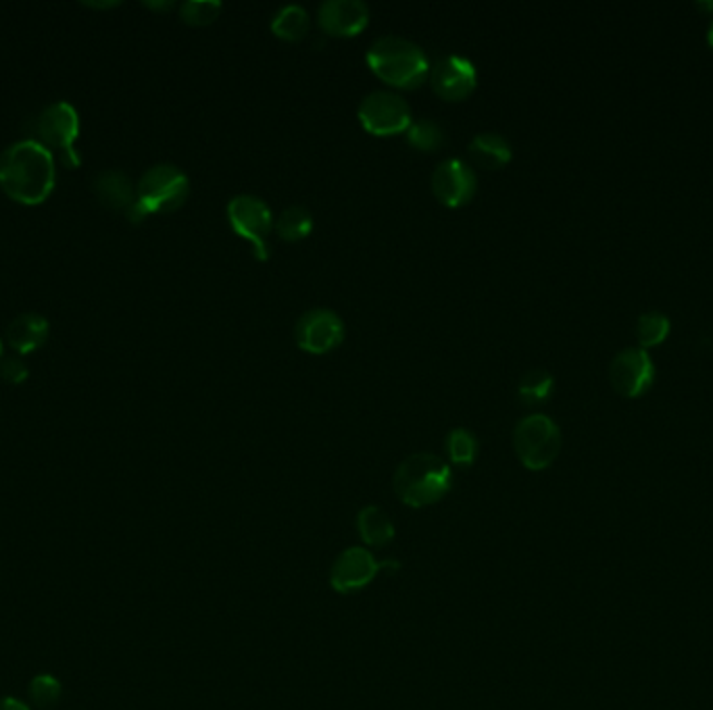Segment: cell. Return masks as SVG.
Masks as SVG:
<instances>
[{
	"label": "cell",
	"instance_id": "d6986e66",
	"mask_svg": "<svg viewBox=\"0 0 713 710\" xmlns=\"http://www.w3.org/2000/svg\"><path fill=\"white\" fill-rule=\"evenodd\" d=\"M271 31L282 40H303L309 31V13L301 4H284L271 20Z\"/></svg>",
	"mask_w": 713,
	"mask_h": 710
},
{
	"label": "cell",
	"instance_id": "7a4b0ae2",
	"mask_svg": "<svg viewBox=\"0 0 713 710\" xmlns=\"http://www.w3.org/2000/svg\"><path fill=\"white\" fill-rule=\"evenodd\" d=\"M450 486L453 474L447 461L432 452L409 454L400 461L393 477L396 496L411 508L436 504L449 494Z\"/></svg>",
	"mask_w": 713,
	"mask_h": 710
},
{
	"label": "cell",
	"instance_id": "8992f818",
	"mask_svg": "<svg viewBox=\"0 0 713 710\" xmlns=\"http://www.w3.org/2000/svg\"><path fill=\"white\" fill-rule=\"evenodd\" d=\"M228 221L238 236L246 237L255 257L265 261L269 257L267 236L273 228V215L264 198L255 194H238L228 203Z\"/></svg>",
	"mask_w": 713,
	"mask_h": 710
},
{
	"label": "cell",
	"instance_id": "9c48e42d",
	"mask_svg": "<svg viewBox=\"0 0 713 710\" xmlns=\"http://www.w3.org/2000/svg\"><path fill=\"white\" fill-rule=\"evenodd\" d=\"M655 363L645 348H624L609 365V382L624 398H640L655 384Z\"/></svg>",
	"mask_w": 713,
	"mask_h": 710
},
{
	"label": "cell",
	"instance_id": "ffe728a7",
	"mask_svg": "<svg viewBox=\"0 0 713 710\" xmlns=\"http://www.w3.org/2000/svg\"><path fill=\"white\" fill-rule=\"evenodd\" d=\"M273 228L282 240L298 242L314 232V215L303 205H291L278 215Z\"/></svg>",
	"mask_w": 713,
	"mask_h": 710
},
{
	"label": "cell",
	"instance_id": "ba28073f",
	"mask_svg": "<svg viewBox=\"0 0 713 710\" xmlns=\"http://www.w3.org/2000/svg\"><path fill=\"white\" fill-rule=\"evenodd\" d=\"M359 121L375 135L407 132L411 126V108L391 90H373L357 108Z\"/></svg>",
	"mask_w": 713,
	"mask_h": 710
},
{
	"label": "cell",
	"instance_id": "f546056e",
	"mask_svg": "<svg viewBox=\"0 0 713 710\" xmlns=\"http://www.w3.org/2000/svg\"><path fill=\"white\" fill-rule=\"evenodd\" d=\"M708 44L712 47V51H713V22L712 24H710V29H708Z\"/></svg>",
	"mask_w": 713,
	"mask_h": 710
},
{
	"label": "cell",
	"instance_id": "e0dca14e",
	"mask_svg": "<svg viewBox=\"0 0 713 710\" xmlns=\"http://www.w3.org/2000/svg\"><path fill=\"white\" fill-rule=\"evenodd\" d=\"M359 538L373 548H384L395 540V524L380 506H364L357 515Z\"/></svg>",
	"mask_w": 713,
	"mask_h": 710
},
{
	"label": "cell",
	"instance_id": "1f68e13d",
	"mask_svg": "<svg viewBox=\"0 0 713 710\" xmlns=\"http://www.w3.org/2000/svg\"><path fill=\"white\" fill-rule=\"evenodd\" d=\"M0 357H2V343H0Z\"/></svg>",
	"mask_w": 713,
	"mask_h": 710
},
{
	"label": "cell",
	"instance_id": "603a6c76",
	"mask_svg": "<svg viewBox=\"0 0 713 710\" xmlns=\"http://www.w3.org/2000/svg\"><path fill=\"white\" fill-rule=\"evenodd\" d=\"M447 454H449L450 463H455L459 467L474 465L475 456H478V438L466 427L450 429L449 436H447Z\"/></svg>",
	"mask_w": 713,
	"mask_h": 710
},
{
	"label": "cell",
	"instance_id": "484cf974",
	"mask_svg": "<svg viewBox=\"0 0 713 710\" xmlns=\"http://www.w3.org/2000/svg\"><path fill=\"white\" fill-rule=\"evenodd\" d=\"M221 13L219 0H186L180 9V15L190 26H207L217 20Z\"/></svg>",
	"mask_w": 713,
	"mask_h": 710
},
{
	"label": "cell",
	"instance_id": "9a60e30c",
	"mask_svg": "<svg viewBox=\"0 0 713 710\" xmlns=\"http://www.w3.org/2000/svg\"><path fill=\"white\" fill-rule=\"evenodd\" d=\"M49 321L42 315L27 313V315L17 317L9 330H7V343L17 350L20 354H29L42 348L49 340Z\"/></svg>",
	"mask_w": 713,
	"mask_h": 710
},
{
	"label": "cell",
	"instance_id": "7c38bea8",
	"mask_svg": "<svg viewBox=\"0 0 713 710\" xmlns=\"http://www.w3.org/2000/svg\"><path fill=\"white\" fill-rule=\"evenodd\" d=\"M430 81L434 92L445 101H461L474 92L478 72L468 56L447 54L430 65Z\"/></svg>",
	"mask_w": 713,
	"mask_h": 710
},
{
	"label": "cell",
	"instance_id": "5bb4252c",
	"mask_svg": "<svg viewBox=\"0 0 713 710\" xmlns=\"http://www.w3.org/2000/svg\"><path fill=\"white\" fill-rule=\"evenodd\" d=\"M317 20L332 36H355L370 24V9L361 0H326Z\"/></svg>",
	"mask_w": 713,
	"mask_h": 710
},
{
	"label": "cell",
	"instance_id": "cb8c5ba5",
	"mask_svg": "<svg viewBox=\"0 0 713 710\" xmlns=\"http://www.w3.org/2000/svg\"><path fill=\"white\" fill-rule=\"evenodd\" d=\"M61 682L49 675V673H42V675H36L29 684V698L34 702V707L40 710H51L59 705L61 700Z\"/></svg>",
	"mask_w": 713,
	"mask_h": 710
},
{
	"label": "cell",
	"instance_id": "52a82bcc",
	"mask_svg": "<svg viewBox=\"0 0 713 710\" xmlns=\"http://www.w3.org/2000/svg\"><path fill=\"white\" fill-rule=\"evenodd\" d=\"M38 133L40 140L47 149H53L61 160L69 167L76 169L79 165L78 151H76V140L79 135V117L78 111L69 103H54V105L44 108L38 117Z\"/></svg>",
	"mask_w": 713,
	"mask_h": 710
},
{
	"label": "cell",
	"instance_id": "ac0fdd59",
	"mask_svg": "<svg viewBox=\"0 0 713 710\" xmlns=\"http://www.w3.org/2000/svg\"><path fill=\"white\" fill-rule=\"evenodd\" d=\"M470 157L474 158L480 167L499 169L511 160V144L509 140L497 132H480L468 144Z\"/></svg>",
	"mask_w": 713,
	"mask_h": 710
},
{
	"label": "cell",
	"instance_id": "7402d4cb",
	"mask_svg": "<svg viewBox=\"0 0 713 710\" xmlns=\"http://www.w3.org/2000/svg\"><path fill=\"white\" fill-rule=\"evenodd\" d=\"M672 330V323L665 313L660 311H647L638 317L636 321V338L640 343V348H653L667 340Z\"/></svg>",
	"mask_w": 713,
	"mask_h": 710
},
{
	"label": "cell",
	"instance_id": "3957f363",
	"mask_svg": "<svg viewBox=\"0 0 713 710\" xmlns=\"http://www.w3.org/2000/svg\"><path fill=\"white\" fill-rule=\"evenodd\" d=\"M371 72L398 88H418L430 76V61L422 49L400 36H380L368 49Z\"/></svg>",
	"mask_w": 713,
	"mask_h": 710
},
{
	"label": "cell",
	"instance_id": "30bf717a",
	"mask_svg": "<svg viewBox=\"0 0 713 710\" xmlns=\"http://www.w3.org/2000/svg\"><path fill=\"white\" fill-rule=\"evenodd\" d=\"M380 569H398V563H378L368 548H346L336 556L330 569V585L339 594H355L378 578Z\"/></svg>",
	"mask_w": 713,
	"mask_h": 710
},
{
	"label": "cell",
	"instance_id": "83f0119b",
	"mask_svg": "<svg viewBox=\"0 0 713 710\" xmlns=\"http://www.w3.org/2000/svg\"><path fill=\"white\" fill-rule=\"evenodd\" d=\"M0 710H31L20 698H0Z\"/></svg>",
	"mask_w": 713,
	"mask_h": 710
},
{
	"label": "cell",
	"instance_id": "4dcf8cb0",
	"mask_svg": "<svg viewBox=\"0 0 713 710\" xmlns=\"http://www.w3.org/2000/svg\"><path fill=\"white\" fill-rule=\"evenodd\" d=\"M697 9H713V2H710V4L708 2H699Z\"/></svg>",
	"mask_w": 713,
	"mask_h": 710
},
{
	"label": "cell",
	"instance_id": "277c9868",
	"mask_svg": "<svg viewBox=\"0 0 713 710\" xmlns=\"http://www.w3.org/2000/svg\"><path fill=\"white\" fill-rule=\"evenodd\" d=\"M190 180L184 171L171 163H161L144 171L136 185V205L126 215L132 223L144 221L153 212L180 209L188 198Z\"/></svg>",
	"mask_w": 713,
	"mask_h": 710
},
{
	"label": "cell",
	"instance_id": "f1b7e54d",
	"mask_svg": "<svg viewBox=\"0 0 713 710\" xmlns=\"http://www.w3.org/2000/svg\"><path fill=\"white\" fill-rule=\"evenodd\" d=\"M147 7H151V9H171L174 4L171 2H147Z\"/></svg>",
	"mask_w": 713,
	"mask_h": 710
},
{
	"label": "cell",
	"instance_id": "4fadbf2b",
	"mask_svg": "<svg viewBox=\"0 0 713 710\" xmlns=\"http://www.w3.org/2000/svg\"><path fill=\"white\" fill-rule=\"evenodd\" d=\"M432 190L447 207H461L475 194L474 169L461 158H445L432 173Z\"/></svg>",
	"mask_w": 713,
	"mask_h": 710
},
{
	"label": "cell",
	"instance_id": "8fae6325",
	"mask_svg": "<svg viewBox=\"0 0 713 710\" xmlns=\"http://www.w3.org/2000/svg\"><path fill=\"white\" fill-rule=\"evenodd\" d=\"M296 344L314 354L330 352L343 343L344 323L339 313L332 309L316 307L298 317L294 327Z\"/></svg>",
	"mask_w": 713,
	"mask_h": 710
},
{
	"label": "cell",
	"instance_id": "d4e9b609",
	"mask_svg": "<svg viewBox=\"0 0 713 710\" xmlns=\"http://www.w3.org/2000/svg\"><path fill=\"white\" fill-rule=\"evenodd\" d=\"M407 142L420 151H434L445 142V132L436 121L420 119L407 128Z\"/></svg>",
	"mask_w": 713,
	"mask_h": 710
},
{
	"label": "cell",
	"instance_id": "2e32d148",
	"mask_svg": "<svg viewBox=\"0 0 713 710\" xmlns=\"http://www.w3.org/2000/svg\"><path fill=\"white\" fill-rule=\"evenodd\" d=\"M94 192L99 201L113 211H124L128 215L136 205V188L130 182V178L122 171L101 173L94 182Z\"/></svg>",
	"mask_w": 713,
	"mask_h": 710
},
{
	"label": "cell",
	"instance_id": "44dd1931",
	"mask_svg": "<svg viewBox=\"0 0 713 710\" xmlns=\"http://www.w3.org/2000/svg\"><path fill=\"white\" fill-rule=\"evenodd\" d=\"M555 390L553 375L547 369H530L520 384H518V395L526 404H543L547 402Z\"/></svg>",
	"mask_w": 713,
	"mask_h": 710
},
{
	"label": "cell",
	"instance_id": "5b68a950",
	"mask_svg": "<svg viewBox=\"0 0 713 710\" xmlns=\"http://www.w3.org/2000/svg\"><path fill=\"white\" fill-rule=\"evenodd\" d=\"M561 444L563 438L559 425L543 413L520 419L513 429L515 454L530 472H543L551 467L561 452Z\"/></svg>",
	"mask_w": 713,
	"mask_h": 710
},
{
	"label": "cell",
	"instance_id": "4316f807",
	"mask_svg": "<svg viewBox=\"0 0 713 710\" xmlns=\"http://www.w3.org/2000/svg\"><path fill=\"white\" fill-rule=\"evenodd\" d=\"M0 377L9 384H24L27 379V369L20 359H4L0 363Z\"/></svg>",
	"mask_w": 713,
	"mask_h": 710
},
{
	"label": "cell",
	"instance_id": "6da1fadb",
	"mask_svg": "<svg viewBox=\"0 0 713 710\" xmlns=\"http://www.w3.org/2000/svg\"><path fill=\"white\" fill-rule=\"evenodd\" d=\"M0 188L27 207L42 205L54 188V158L36 140H22L0 155Z\"/></svg>",
	"mask_w": 713,
	"mask_h": 710
}]
</instances>
